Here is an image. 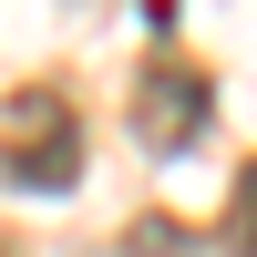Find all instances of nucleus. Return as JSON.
<instances>
[{
    "label": "nucleus",
    "instance_id": "1",
    "mask_svg": "<svg viewBox=\"0 0 257 257\" xmlns=\"http://www.w3.org/2000/svg\"><path fill=\"white\" fill-rule=\"evenodd\" d=\"M0 185H21V196H62V185H82V113L62 82H21V93H0Z\"/></svg>",
    "mask_w": 257,
    "mask_h": 257
},
{
    "label": "nucleus",
    "instance_id": "3",
    "mask_svg": "<svg viewBox=\"0 0 257 257\" xmlns=\"http://www.w3.org/2000/svg\"><path fill=\"white\" fill-rule=\"evenodd\" d=\"M226 247H237V257H257V155L237 165V196H226Z\"/></svg>",
    "mask_w": 257,
    "mask_h": 257
},
{
    "label": "nucleus",
    "instance_id": "2",
    "mask_svg": "<svg viewBox=\"0 0 257 257\" xmlns=\"http://www.w3.org/2000/svg\"><path fill=\"white\" fill-rule=\"evenodd\" d=\"M206 113H216V82H206L185 52H144V72H134V144L185 155V144L206 134Z\"/></svg>",
    "mask_w": 257,
    "mask_h": 257
}]
</instances>
